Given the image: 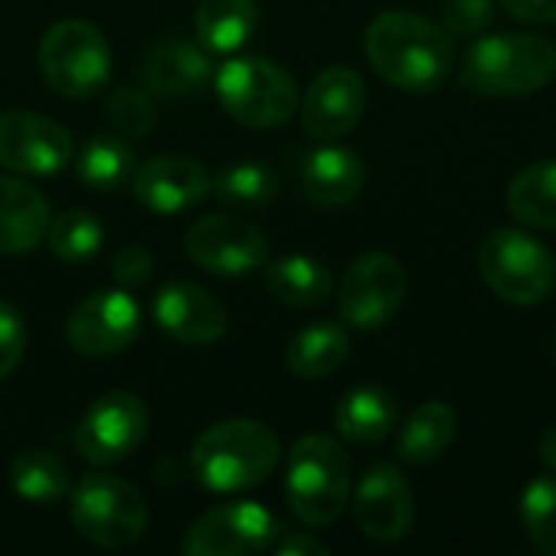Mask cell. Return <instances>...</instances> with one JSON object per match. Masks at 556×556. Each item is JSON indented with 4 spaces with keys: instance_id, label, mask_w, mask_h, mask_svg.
<instances>
[{
    "instance_id": "cell-40",
    "label": "cell",
    "mask_w": 556,
    "mask_h": 556,
    "mask_svg": "<svg viewBox=\"0 0 556 556\" xmlns=\"http://www.w3.org/2000/svg\"><path fill=\"white\" fill-rule=\"evenodd\" d=\"M554 362H556V339H554Z\"/></svg>"
},
{
    "instance_id": "cell-1",
    "label": "cell",
    "mask_w": 556,
    "mask_h": 556,
    "mask_svg": "<svg viewBox=\"0 0 556 556\" xmlns=\"http://www.w3.org/2000/svg\"><path fill=\"white\" fill-rule=\"evenodd\" d=\"M365 55L388 85L404 91H437L456 62L446 26L410 10L375 16L365 33Z\"/></svg>"
},
{
    "instance_id": "cell-12",
    "label": "cell",
    "mask_w": 556,
    "mask_h": 556,
    "mask_svg": "<svg viewBox=\"0 0 556 556\" xmlns=\"http://www.w3.org/2000/svg\"><path fill=\"white\" fill-rule=\"evenodd\" d=\"M186 254L208 274L244 277L267 264V235L241 218L205 215L189 225Z\"/></svg>"
},
{
    "instance_id": "cell-13",
    "label": "cell",
    "mask_w": 556,
    "mask_h": 556,
    "mask_svg": "<svg viewBox=\"0 0 556 556\" xmlns=\"http://www.w3.org/2000/svg\"><path fill=\"white\" fill-rule=\"evenodd\" d=\"M68 345L88 358H108L140 336V306L124 290H101L85 296L65 323Z\"/></svg>"
},
{
    "instance_id": "cell-28",
    "label": "cell",
    "mask_w": 556,
    "mask_h": 556,
    "mask_svg": "<svg viewBox=\"0 0 556 556\" xmlns=\"http://www.w3.org/2000/svg\"><path fill=\"white\" fill-rule=\"evenodd\" d=\"M75 173L88 189L111 192L124 186L134 173V150L124 137L117 134H98L91 137L75 160Z\"/></svg>"
},
{
    "instance_id": "cell-36",
    "label": "cell",
    "mask_w": 556,
    "mask_h": 556,
    "mask_svg": "<svg viewBox=\"0 0 556 556\" xmlns=\"http://www.w3.org/2000/svg\"><path fill=\"white\" fill-rule=\"evenodd\" d=\"M114 277L124 283V287H140L150 280L153 274V254L140 244H127L114 254V264H111Z\"/></svg>"
},
{
    "instance_id": "cell-30",
    "label": "cell",
    "mask_w": 556,
    "mask_h": 556,
    "mask_svg": "<svg viewBox=\"0 0 556 556\" xmlns=\"http://www.w3.org/2000/svg\"><path fill=\"white\" fill-rule=\"evenodd\" d=\"M277 192H280V179L267 163H231L212 179V195L241 208L270 205Z\"/></svg>"
},
{
    "instance_id": "cell-3",
    "label": "cell",
    "mask_w": 556,
    "mask_h": 556,
    "mask_svg": "<svg viewBox=\"0 0 556 556\" xmlns=\"http://www.w3.org/2000/svg\"><path fill=\"white\" fill-rule=\"evenodd\" d=\"M280 463V440L257 420L208 427L192 446V472L208 492H244L261 485Z\"/></svg>"
},
{
    "instance_id": "cell-23",
    "label": "cell",
    "mask_w": 556,
    "mask_h": 556,
    "mask_svg": "<svg viewBox=\"0 0 556 556\" xmlns=\"http://www.w3.org/2000/svg\"><path fill=\"white\" fill-rule=\"evenodd\" d=\"M397 401L378 384H362L349 391L336 407V430L352 443H378L397 427Z\"/></svg>"
},
{
    "instance_id": "cell-10",
    "label": "cell",
    "mask_w": 556,
    "mask_h": 556,
    "mask_svg": "<svg viewBox=\"0 0 556 556\" xmlns=\"http://www.w3.org/2000/svg\"><path fill=\"white\" fill-rule=\"evenodd\" d=\"M280 534L277 518L257 502H231L205 511L182 538V554L251 556L274 547Z\"/></svg>"
},
{
    "instance_id": "cell-19",
    "label": "cell",
    "mask_w": 556,
    "mask_h": 556,
    "mask_svg": "<svg viewBox=\"0 0 556 556\" xmlns=\"http://www.w3.org/2000/svg\"><path fill=\"white\" fill-rule=\"evenodd\" d=\"M140 81L160 98H192L212 81V59L202 46L169 36L143 55Z\"/></svg>"
},
{
    "instance_id": "cell-33",
    "label": "cell",
    "mask_w": 556,
    "mask_h": 556,
    "mask_svg": "<svg viewBox=\"0 0 556 556\" xmlns=\"http://www.w3.org/2000/svg\"><path fill=\"white\" fill-rule=\"evenodd\" d=\"M104 111H108V121L121 130V137H147L156 121L150 94L130 85H117L104 98Z\"/></svg>"
},
{
    "instance_id": "cell-16",
    "label": "cell",
    "mask_w": 556,
    "mask_h": 556,
    "mask_svg": "<svg viewBox=\"0 0 556 556\" xmlns=\"http://www.w3.org/2000/svg\"><path fill=\"white\" fill-rule=\"evenodd\" d=\"M352 515L368 541L394 544L414 528V492L394 466H371L355 489Z\"/></svg>"
},
{
    "instance_id": "cell-14",
    "label": "cell",
    "mask_w": 556,
    "mask_h": 556,
    "mask_svg": "<svg viewBox=\"0 0 556 556\" xmlns=\"http://www.w3.org/2000/svg\"><path fill=\"white\" fill-rule=\"evenodd\" d=\"M75 156L72 137L36 111L0 114V166L26 176H52Z\"/></svg>"
},
{
    "instance_id": "cell-21",
    "label": "cell",
    "mask_w": 556,
    "mask_h": 556,
    "mask_svg": "<svg viewBox=\"0 0 556 556\" xmlns=\"http://www.w3.org/2000/svg\"><path fill=\"white\" fill-rule=\"evenodd\" d=\"M49 222V205L33 186L0 176V254L33 251L46 238Z\"/></svg>"
},
{
    "instance_id": "cell-9",
    "label": "cell",
    "mask_w": 556,
    "mask_h": 556,
    "mask_svg": "<svg viewBox=\"0 0 556 556\" xmlns=\"http://www.w3.org/2000/svg\"><path fill=\"white\" fill-rule=\"evenodd\" d=\"M407 296V270L391 254H362L349 264L339 287L342 323L362 332L388 326Z\"/></svg>"
},
{
    "instance_id": "cell-32",
    "label": "cell",
    "mask_w": 556,
    "mask_h": 556,
    "mask_svg": "<svg viewBox=\"0 0 556 556\" xmlns=\"http://www.w3.org/2000/svg\"><path fill=\"white\" fill-rule=\"evenodd\" d=\"M521 521L541 554L556 556V476L534 479L521 495Z\"/></svg>"
},
{
    "instance_id": "cell-11",
    "label": "cell",
    "mask_w": 556,
    "mask_h": 556,
    "mask_svg": "<svg viewBox=\"0 0 556 556\" xmlns=\"http://www.w3.org/2000/svg\"><path fill=\"white\" fill-rule=\"evenodd\" d=\"M150 414L137 394L111 391L101 394L75 430V450L98 466L127 459L147 437Z\"/></svg>"
},
{
    "instance_id": "cell-20",
    "label": "cell",
    "mask_w": 556,
    "mask_h": 556,
    "mask_svg": "<svg viewBox=\"0 0 556 556\" xmlns=\"http://www.w3.org/2000/svg\"><path fill=\"white\" fill-rule=\"evenodd\" d=\"M365 186V166L362 160L345 147H319L309 150L300 163V189L313 205L336 208L349 205L362 195Z\"/></svg>"
},
{
    "instance_id": "cell-39",
    "label": "cell",
    "mask_w": 556,
    "mask_h": 556,
    "mask_svg": "<svg viewBox=\"0 0 556 556\" xmlns=\"http://www.w3.org/2000/svg\"><path fill=\"white\" fill-rule=\"evenodd\" d=\"M538 456H541V463L556 472V427L551 430H544V437H541V443H538Z\"/></svg>"
},
{
    "instance_id": "cell-26",
    "label": "cell",
    "mask_w": 556,
    "mask_h": 556,
    "mask_svg": "<svg viewBox=\"0 0 556 556\" xmlns=\"http://www.w3.org/2000/svg\"><path fill=\"white\" fill-rule=\"evenodd\" d=\"M257 20H261L257 0H199L195 33L205 49L235 52L254 36Z\"/></svg>"
},
{
    "instance_id": "cell-27",
    "label": "cell",
    "mask_w": 556,
    "mask_h": 556,
    "mask_svg": "<svg viewBox=\"0 0 556 556\" xmlns=\"http://www.w3.org/2000/svg\"><path fill=\"white\" fill-rule=\"evenodd\" d=\"M508 208L521 225L556 231V160L531 163L511 179Z\"/></svg>"
},
{
    "instance_id": "cell-6",
    "label": "cell",
    "mask_w": 556,
    "mask_h": 556,
    "mask_svg": "<svg viewBox=\"0 0 556 556\" xmlns=\"http://www.w3.org/2000/svg\"><path fill=\"white\" fill-rule=\"evenodd\" d=\"M215 91L225 111L257 130L280 127L296 111V85L287 68L264 55H235L215 75Z\"/></svg>"
},
{
    "instance_id": "cell-35",
    "label": "cell",
    "mask_w": 556,
    "mask_h": 556,
    "mask_svg": "<svg viewBox=\"0 0 556 556\" xmlns=\"http://www.w3.org/2000/svg\"><path fill=\"white\" fill-rule=\"evenodd\" d=\"M23 349H26L23 319H20V313L10 303L0 300V378H7L20 365Z\"/></svg>"
},
{
    "instance_id": "cell-7",
    "label": "cell",
    "mask_w": 556,
    "mask_h": 556,
    "mask_svg": "<svg viewBox=\"0 0 556 556\" xmlns=\"http://www.w3.org/2000/svg\"><path fill=\"white\" fill-rule=\"evenodd\" d=\"M479 274L489 290L511 306H538L556 283L554 254L515 228L492 231L479 248Z\"/></svg>"
},
{
    "instance_id": "cell-38",
    "label": "cell",
    "mask_w": 556,
    "mask_h": 556,
    "mask_svg": "<svg viewBox=\"0 0 556 556\" xmlns=\"http://www.w3.org/2000/svg\"><path fill=\"white\" fill-rule=\"evenodd\" d=\"M274 554L280 556H326L329 547L323 541H316L313 534H300V531H290V534H277L274 541Z\"/></svg>"
},
{
    "instance_id": "cell-5",
    "label": "cell",
    "mask_w": 556,
    "mask_h": 556,
    "mask_svg": "<svg viewBox=\"0 0 556 556\" xmlns=\"http://www.w3.org/2000/svg\"><path fill=\"white\" fill-rule=\"evenodd\" d=\"M147 521L150 508L130 482L101 472L78 479L72 492V525L88 544L104 551H127L143 538Z\"/></svg>"
},
{
    "instance_id": "cell-37",
    "label": "cell",
    "mask_w": 556,
    "mask_h": 556,
    "mask_svg": "<svg viewBox=\"0 0 556 556\" xmlns=\"http://www.w3.org/2000/svg\"><path fill=\"white\" fill-rule=\"evenodd\" d=\"M502 7H505L515 20L531 23V26L556 23V0H502Z\"/></svg>"
},
{
    "instance_id": "cell-15",
    "label": "cell",
    "mask_w": 556,
    "mask_h": 556,
    "mask_svg": "<svg viewBox=\"0 0 556 556\" xmlns=\"http://www.w3.org/2000/svg\"><path fill=\"white\" fill-rule=\"evenodd\" d=\"M365 101L368 94L362 75L345 65H332L319 72L303 94V108H300L303 130L323 143L342 140L358 127L365 114Z\"/></svg>"
},
{
    "instance_id": "cell-34",
    "label": "cell",
    "mask_w": 556,
    "mask_h": 556,
    "mask_svg": "<svg viewBox=\"0 0 556 556\" xmlns=\"http://www.w3.org/2000/svg\"><path fill=\"white\" fill-rule=\"evenodd\" d=\"M492 0H446L443 26L450 36H479L492 20Z\"/></svg>"
},
{
    "instance_id": "cell-22",
    "label": "cell",
    "mask_w": 556,
    "mask_h": 556,
    "mask_svg": "<svg viewBox=\"0 0 556 556\" xmlns=\"http://www.w3.org/2000/svg\"><path fill=\"white\" fill-rule=\"evenodd\" d=\"M456 430H459L456 410L446 401H427L404 420L397 437V456L407 466H430L453 446Z\"/></svg>"
},
{
    "instance_id": "cell-31",
    "label": "cell",
    "mask_w": 556,
    "mask_h": 556,
    "mask_svg": "<svg viewBox=\"0 0 556 556\" xmlns=\"http://www.w3.org/2000/svg\"><path fill=\"white\" fill-rule=\"evenodd\" d=\"M46 241L52 248V254L65 264H85L91 261L101 244H104V225L91 215V212H62L59 218L49 222Z\"/></svg>"
},
{
    "instance_id": "cell-4",
    "label": "cell",
    "mask_w": 556,
    "mask_h": 556,
    "mask_svg": "<svg viewBox=\"0 0 556 556\" xmlns=\"http://www.w3.org/2000/svg\"><path fill=\"white\" fill-rule=\"evenodd\" d=\"M352 466L339 440L313 433L293 443L287 456V502L309 528H329L349 505Z\"/></svg>"
},
{
    "instance_id": "cell-25",
    "label": "cell",
    "mask_w": 556,
    "mask_h": 556,
    "mask_svg": "<svg viewBox=\"0 0 556 556\" xmlns=\"http://www.w3.org/2000/svg\"><path fill=\"white\" fill-rule=\"evenodd\" d=\"M349 332L339 323H313L287 342V365L296 378H329L349 358Z\"/></svg>"
},
{
    "instance_id": "cell-24",
    "label": "cell",
    "mask_w": 556,
    "mask_h": 556,
    "mask_svg": "<svg viewBox=\"0 0 556 556\" xmlns=\"http://www.w3.org/2000/svg\"><path fill=\"white\" fill-rule=\"evenodd\" d=\"M267 290L277 303L290 309H316L332 293L329 267L306 254L280 257L267 267Z\"/></svg>"
},
{
    "instance_id": "cell-2",
    "label": "cell",
    "mask_w": 556,
    "mask_h": 556,
    "mask_svg": "<svg viewBox=\"0 0 556 556\" xmlns=\"http://www.w3.org/2000/svg\"><path fill=\"white\" fill-rule=\"evenodd\" d=\"M556 75V46L534 33H495L463 59L459 81L485 98H521L547 88Z\"/></svg>"
},
{
    "instance_id": "cell-17",
    "label": "cell",
    "mask_w": 556,
    "mask_h": 556,
    "mask_svg": "<svg viewBox=\"0 0 556 556\" xmlns=\"http://www.w3.org/2000/svg\"><path fill=\"white\" fill-rule=\"evenodd\" d=\"M134 195L156 215H176L199 205L212 192L208 169L192 156H153L134 169Z\"/></svg>"
},
{
    "instance_id": "cell-29",
    "label": "cell",
    "mask_w": 556,
    "mask_h": 556,
    "mask_svg": "<svg viewBox=\"0 0 556 556\" xmlns=\"http://www.w3.org/2000/svg\"><path fill=\"white\" fill-rule=\"evenodd\" d=\"M13 492L33 505H52L68 492V469L59 456L46 450H26L10 466Z\"/></svg>"
},
{
    "instance_id": "cell-18",
    "label": "cell",
    "mask_w": 556,
    "mask_h": 556,
    "mask_svg": "<svg viewBox=\"0 0 556 556\" xmlns=\"http://www.w3.org/2000/svg\"><path fill=\"white\" fill-rule=\"evenodd\" d=\"M153 319L166 336L182 345H208L218 342L228 329L225 306L202 287L176 280L160 287L153 296Z\"/></svg>"
},
{
    "instance_id": "cell-8",
    "label": "cell",
    "mask_w": 556,
    "mask_h": 556,
    "mask_svg": "<svg viewBox=\"0 0 556 556\" xmlns=\"http://www.w3.org/2000/svg\"><path fill=\"white\" fill-rule=\"evenodd\" d=\"M39 68L59 94L91 98L111 75L108 39L85 20H62L49 26L39 42Z\"/></svg>"
}]
</instances>
